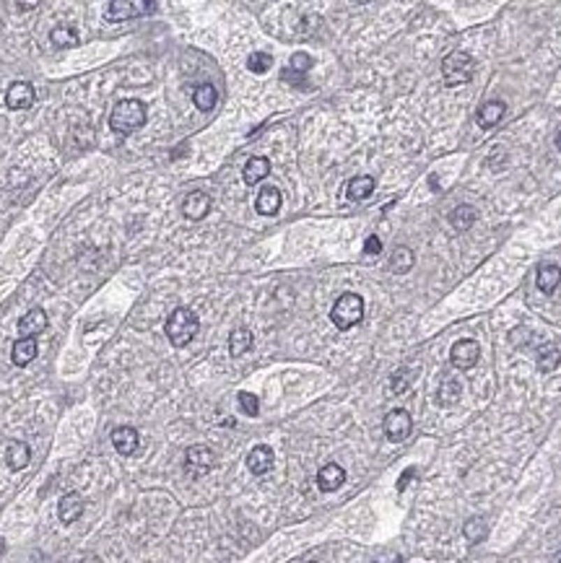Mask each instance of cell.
Wrapping results in <instances>:
<instances>
[{"label": "cell", "instance_id": "5b68a950", "mask_svg": "<svg viewBox=\"0 0 561 563\" xmlns=\"http://www.w3.org/2000/svg\"><path fill=\"white\" fill-rule=\"evenodd\" d=\"M156 3H143V0H112L107 3V10H104V18L107 21H128V18L143 16L146 10H154Z\"/></svg>", "mask_w": 561, "mask_h": 563}, {"label": "cell", "instance_id": "cb8c5ba5", "mask_svg": "<svg viewBox=\"0 0 561 563\" xmlns=\"http://www.w3.org/2000/svg\"><path fill=\"white\" fill-rule=\"evenodd\" d=\"M374 177H354V180L349 182V187H346V195H349V200H364L369 198L372 192H374Z\"/></svg>", "mask_w": 561, "mask_h": 563}, {"label": "cell", "instance_id": "d4e9b609", "mask_svg": "<svg viewBox=\"0 0 561 563\" xmlns=\"http://www.w3.org/2000/svg\"><path fill=\"white\" fill-rule=\"evenodd\" d=\"M193 101L201 112H211V109L216 107V101H219V94H216V89H213L211 83H201V86L193 91Z\"/></svg>", "mask_w": 561, "mask_h": 563}, {"label": "cell", "instance_id": "f1b7e54d", "mask_svg": "<svg viewBox=\"0 0 561 563\" xmlns=\"http://www.w3.org/2000/svg\"><path fill=\"white\" fill-rule=\"evenodd\" d=\"M460 392H462V384L458 379H444V384H442V390H439V402L442 405H452L455 400L460 397Z\"/></svg>", "mask_w": 561, "mask_h": 563}, {"label": "cell", "instance_id": "7c38bea8", "mask_svg": "<svg viewBox=\"0 0 561 563\" xmlns=\"http://www.w3.org/2000/svg\"><path fill=\"white\" fill-rule=\"evenodd\" d=\"M19 332H21V337H37L39 332H45V327H47V312L42 307H34V309H29L27 314L19 319Z\"/></svg>", "mask_w": 561, "mask_h": 563}, {"label": "cell", "instance_id": "4dcf8cb0", "mask_svg": "<svg viewBox=\"0 0 561 563\" xmlns=\"http://www.w3.org/2000/svg\"><path fill=\"white\" fill-rule=\"evenodd\" d=\"M270 65H273V57L270 54H265V52H252L247 57V71H252V73H268L270 71Z\"/></svg>", "mask_w": 561, "mask_h": 563}, {"label": "cell", "instance_id": "74e56055", "mask_svg": "<svg viewBox=\"0 0 561 563\" xmlns=\"http://www.w3.org/2000/svg\"><path fill=\"white\" fill-rule=\"evenodd\" d=\"M559 563H561V555H559Z\"/></svg>", "mask_w": 561, "mask_h": 563}, {"label": "cell", "instance_id": "ffe728a7", "mask_svg": "<svg viewBox=\"0 0 561 563\" xmlns=\"http://www.w3.org/2000/svg\"><path fill=\"white\" fill-rule=\"evenodd\" d=\"M268 172H270V161H268L265 156H252V159L245 163V172H242V177H245V182H247V184H258V182L265 180Z\"/></svg>", "mask_w": 561, "mask_h": 563}, {"label": "cell", "instance_id": "1f68e13d", "mask_svg": "<svg viewBox=\"0 0 561 563\" xmlns=\"http://www.w3.org/2000/svg\"><path fill=\"white\" fill-rule=\"evenodd\" d=\"M237 400H240V408H242V413H245V416L255 418L260 413V400L255 397L252 392H240V395H237Z\"/></svg>", "mask_w": 561, "mask_h": 563}, {"label": "cell", "instance_id": "5bb4252c", "mask_svg": "<svg viewBox=\"0 0 561 563\" xmlns=\"http://www.w3.org/2000/svg\"><path fill=\"white\" fill-rule=\"evenodd\" d=\"M346 483V470H343L341 465H325L320 472H317V485H320V490H325V493H333V490H338Z\"/></svg>", "mask_w": 561, "mask_h": 563}, {"label": "cell", "instance_id": "277c9868", "mask_svg": "<svg viewBox=\"0 0 561 563\" xmlns=\"http://www.w3.org/2000/svg\"><path fill=\"white\" fill-rule=\"evenodd\" d=\"M473 73H476V63H473V57L465 52H452L442 60V78H444L447 86H462V83H468L470 78H473Z\"/></svg>", "mask_w": 561, "mask_h": 563}, {"label": "cell", "instance_id": "603a6c76", "mask_svg": "<svg viewBox=\"0 0 561 563\" xmlns=\"http://www.w3.org/2000/svg\"><path fill=\"white\" fill-rule=\"evenodd\" d=\"M252 348V332H249L247 327H234L229 335V353L234 358H240L245 356Z\"/></svg>", "mask_w": 561, "mask_h": 563}, {"label": "cell", "instance_id": "3957f363", "mask_svg": "<svg viewBox=\"0 0 561 563\" xmlns=\"http://www.w3.org/2000/svg\"><path fill=\"white\" fill-rule=\"evenodd\" d=\"M330 319L338 330H351L364 319V299L359 293H341L330 309Z\"/></svg>", "mask_w": 561, "mask_h": 563}, {"label": "cell", "instance_id": "ba28073f", "mask_svg": "<svg viewBox=\"0 0 561 563\" xmlns=\"http://www.w3.org/2000/svg\"><path fill=\"white\" fill-rule=\"evenodd\" d=\"M481 358V345L476 340H458L450 351V361L455 369H473Z\"/></svg>", "mask_w": 561, "mask_h": 563}, {"label": "cell", "instance_id": "484cf974", "mask_svg": "<svg viewBox=\"0 0 561 563\" xmlns=\"http://www.w3.org/2000/svg\"><path fill=\"white\" fill-rule=\"evenodd\" d=\"M561 363V351L556 348L553 343H546L541 345V351H538V369L541 372H556V366Z\"/></svg>", "mask_w": 561, "mask_h": 563}, {"label": "cell", "instance_id": "83f0119b", "mask_svg": "<svg viewBox=\"0 0 561 563\" xmlns=\"http://www.w3.org/2000/svg\"><path fill=\"white\" fill-rule=\"evenodd\" d=\"M414 263H416V257L408 247H395V252H393V257H390V270L408 272L411 268H414Z\"/></svg>", "mask_w": 561, "mask_h": 563}, {"label": "cell", "instance_id": "52a82bcc", "mask_svg": "<svg viewBox=\"0 0 561 563\" xmlns=\"http://www.w3.org/2000/svg\"><path fill=\"white\" fill-rule=\"evenodd\" d=\"M213 465H216V457H213V452L208 449V446L195 444V446H190V449L184 452V470L190 472L193 478H201V475H205V472L211 470Z\"/></svg>", "mask_w": 561, "mask_h": 563}, {"label": "cell", "instance_id": "9a60e30c", "mask_svg": "<svg viewBox=\"0 0 561 563\" xmlns=\"http://www.w3.org/2000/svg\"><path fill=\"white\" fill-rule=\"evenodd\" d=\"M281 190L273 187V184H265L263 190H260L258 200H255V208H258L260 216H276L278 210H281Z\"/></svg>", "mask_w": 561, "mask_h": 563}, {"label": "cell", "instance_id": "8992f818", "mask_svg": "<svg viewBox=\"0 0 561 563\" xmlns=\"http://www.w3.org/2000/svg\"><path fill=\"white\" fill-rule=\"evenodd\" d=\"M385 436L390 439V441H405L408 436H411V428H414V421H411V413L403 408H395L390 410L385 416Z\"/></svg>", "mask_w": 561, "mask_h": 563}, {"label": "cell", "instance_id": "e575fe53", "mask_svg": "<svg viewBox=\"0 0 561 563\" xmlns=\"http://www.w3.org/2000/svg\"><path fill=\"white\" fill-rule=\"evenodd\" d=\"M364 252H367V254H379V252H382V242H379V236H369L367 244H364Z\"/></svg>", "mask_w": 561, "mask_h": 563}, {"label": "cell", "instance_id": "7402d4cb", "mask_svg": "<svg viewBox=\"0 0 561 563\" xmlns=\"http://www.w3.org/2000/svg\"><path fill=\"white\" fill-rule=\"evenodd\" d=\"M50 42H52L57 50H71V47H78L81 36H78V31H75L73 27H68V24H60V27L52 29V34H50Z\"/></svg>", "mask_w": 561, "mask_h": 563}, {"label": "cell", "instance_id": "f546056e", "mask_svg": "<svg viewBox=\"0 0 561 563\" xmlns=\"http://www.w3.org/2000/svg\"><path fill=\"white\" fill-rule=\"evenodd\" d=\"M486 532H488V527H486V522H483V519L473 517V519H468V522H465V537H468L470 543H479V540H483V537H486Z\"/></svg>", "mask_w": 561, "mask_h": 563}, {"label": "cell", "instance_id": "8fae6325", "mask_svg": "<svg viewBox=\"0 0 561 563\" xmlns=\"http://www.w3.org/2000/svg\"><path fill=\"white\" fill-rule=\"evenodd\" d=\"M211 213V198L205 192H190L182 203V216L187 221H203Z\"/></svg>", "mask_w": 561, "mask_h": 563}, {"label": "cell", "instance_id": "d6a6232c", "mask_svg": "<svg viewBox=\"0 0 561 563\" xmlns=\"http://www.w3.org/2000/svg\"><path fill=\"white\" fill-rule=\"evenodd\" d=\"M411 376H414V374L408 372V369L395 372L393 374V379H390V392H393V395H403V392L411 387Z\"/></svg>", "mask_w": 561, "mask_h": 563}, {"label": "cell", "instance_id": "4316f807", "mask_svg": "<svg viewBox=\"0 0 561 563\" xmlns=\"http://www.w3.org/2000/svg\"><path fill=\"white\" fill-rule=\"evenodd\" d=\"M476 208H470V205H458V208L450 213V224L452 228H458V231H468L473 224H476Z\"/></svg>", "mask_w": 561, "mask_h": 563}, {"label": "cell", "instance_id": "836d02e7", "mask_svg": "<svg viewBox=\"0 0 561 563\" xmlns=\"http://www.w3.org/2000/svg\"><path fill=\"white\" fill-rule=\"evenodd\" d=\"M309 68H312V57H309V54L296 52L294 57H291V71L294 73H304V71H309Z\"/></svg>", "mask_w": 561, "mask_h": 563}, {"label": "cell", "instance_id": "9c48e42d", "mask_svg": "<svg viewBox=\"0 0 561 563\" xmlns=\"http://www.w3.org/2000/svg\"><path fill=\"white\" fill-rule=\"evenodd\" d=\"M273 462H276V454L268 444L252 446V452L247 454V470L252 475H268L273 470Z\"/></svg>", "mask_w": 561, "mask_h": 563}, {"label": "cell", "instance_id": "6da1fadb", "mask_svg": "<svg viewBox=\"0 0 561 563\" xmlns=\"http://www.w3.org/2000/svg\"><path fill=\"white\" fill-rule=\"evenodd\" d=\"M146 115L148 109L140 99H125L120 104H115L110 115V125L115 133L128 136V133H136L138 127L146 125Z\"/></svg>", "mask_w": 561, "mask_h": 563}, {"label": "cell", "instance_id": "7a4b0ae2", "mask_svg": "<svg viewBox=\"0 0 561 563\" xmlns=\"http://www.w3.org/2000/svg\"><path fill=\"white\" fill-rule=\"evenodd\" d=\"M198 327H201V322H198V314H195L193 309L180 307L166 319V337H169L172 345L182 348V345H187L198 335Z\"/></svg>", "mask_w": 561, "mask_h": 563}, {"label": "cell", "instance_id": "d6986e66", "mask_svg": "<svg viewBox=\"0 0 561 563\" xmlns=\"http://www.w3.org/2000/svg\"><path fill=\"white\" fill-rule=\"evenodd\" d=\"M29 462H31V449H29L27 441H10L8 449H6V465H8L13 472H19V470H24Z\"/></svg>", "mask_w": 561, "mask_h": 563}, {"label": "cell", "instance_id": "2e32d148", "mask_svg": "<svg viewBox=\"0 0 561 563\" xmlns=\"http://www.w3.org/2000/svg\"><path fill=\"white\" fill-rule=\"evenodd\" d=\"M507 112V104L502 99H488L486 104H481L479 107V115H476V122H479L483 130H488V127H494L499 122V119L504 117Z\"/></svg>", "mask_w": 561, "mask_h": 563}, {"label": "cell", "instance_id": "d590c367", "mask_svg": "<svg viewBox=\"0 0 561 563\" xmlns=\"http://www.w3.org/2000/svg\"><path fill=\"white\" fill-rule=\"evenodd\" d=\"M414 475H416L414 467H411V470H405V472H403V478L398 481V490H405V485H408V483L414 481Z\"/></svg>", "mask_w": 561, "mask_h": 563}, {"label": "cell", "instance_id": "30bf717a", "mask_svg": "<svg viewBox=\"0 0 561 563\" xmlns=\"http://www.w3.org/2000/svg\"><path fill=\"white\" fill-rule=\"evenodd\" d=\"M34 86L27 81H16L10 83L8 91H6V104H8V109H29L31 104H34Z\"/></svg>", "mask_w": 561, "mask_h": 563}, {"label": "cell", "instance_id": "e0dca14e", "mask_svg": "<svg viewBox=\"0 0 561 563\" xmlns=\"http://www.w3.org/2000/svg\"><path fill=\"white\" fill-rule=\"evenodd\" d=\"M37 337H19L13 343V351H10V361H13V366H29L37 358Z\"/></svg>", "mask_w": 561, "mask_h": 563}, {"label": "cell", "instance_id": "44dd1931", "mask_svg": "<svg viewBox=\"0 0 561 563\" xmlns=\"http://www.w3.org/2000/svg\"><path fill=\"white\" fill-rule=\"evenodd\" d=\"M561 283V268L553 263H546L538 268V288L543 293H553V291L559 288Z\"/></svg>", "mask_w": 561, "mask_h": 563}, {"label": "cell", "instance_id": "8d00e7d4", "mask_svg": "<svg viewBox=\"0 0 561 563\" xmlns=\"http://www.w3.org/2000/svg\"><path fill=\"white\" fill-rule=\"evenodd\" d=\"M556 148H559V151H561V133H559V136H556Z\"/></svg>", "mask_w": 561, "mask_h": 563}, {"label": "cell", "instance_id": "ac0fdd59", "mask_svg": "<svg viewBox=\"0 0 561 563\" xmlns=\"http://www.w3.org/2000/svg\"><path fill=\"white\" fill-rule=\"evenodd\" d=\"M83 514V499L78 493H65L60 504H57V517L63 525H73L75 519Z\"/></svg>", "mask_w": 561, "mask_h": 563}, {"label": "cell", "instance_id": "4fadbf2b", "mask_svg": "<svg viewBox=\"0 0 561 563\" xmlns=\"http://www.w3.org/2000/svg\"><path fill=\"white\" fill-rule=\"evenodd\" d=\"M140 444V436L138 431L133 426H120L112 431V446L122 454V457H130V454H136Z\"/></svg>", "mask_w": 561, "mask_h": 563}, {"label": "cell", "instance_id": "f35d334b", "mask_svg": "<svg viewBox=\"0 0 561 563\" xmlns=\"http://www.w3.org/2000/svg\"><path fill=\"white\" fill-rule=\"evenodd\" d=\"M309 563H317V561H309Z\"/></svg>", "mask_w": 561, "mask_h": 563}]
</instances>
